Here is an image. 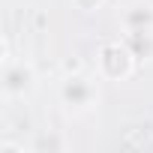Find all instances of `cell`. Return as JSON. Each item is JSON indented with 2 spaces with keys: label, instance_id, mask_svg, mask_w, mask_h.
<instances>
[{
  "label": "cell",
  "instance_id": "6da1fadb",
  "mask_svg": "<svg viewBox=\"0 0 153 153\" xmlns=\"http://www.w3.org/2000/svg\"><path fill=\"white\" fill-rule=\"evenodd\" d=\"M57 102L72 117L90 114L99 105V75H84V72L66 75L57 84Z\"/></svg>",
  "mask_w": 153,
  "mask_h": 153
},
{
  "label": "cell",
  "instance_id": "7a4b0ae2",
  "mask_svg": "<svg viewBox=\"0 0 153 153\" xmlns=\"http://www.w3.org/2000/svg\"><path fill=\"white\" fill-rule=\"evenodd\" d=\"M135 63H138V57L123 39L105 42L96 51V75H99V81H126V78H132Z\"/></svg>",
  "mask_w": 153,
  "mask_h": 153
},
{
  "label": "cell",
  "instance_id": "3957f363",
  "mask_svg": "<svg viewBox=\"0 0 153 153\" xmlns=\"http://www.w3.org/2000/svg\"><path fill=\"white\" fill-rule=\"evenodd\" d=\"M36 87V69L30 60H3V72H0V90H3L6 102L30 96Z\"/></svg>",
  "mask_w": 153,
  "mask_h": 153
},
{
  "label": "cell",
  "instance_id": "277c9868",
  "mask_svg": "<svg viewBox=\"0 0 153 153\" xmlns=\"http://www.w3.org/2000/svg\"><path fill=\"white\" fill-rule=\"evenodd\" d=\"M120 27H123V33L153 30V6H147V3L129 6V9H126V12L120 15Z\"/></svg>",
  "mask_w": 153,
  "mask_h": 153
},
{
  "label": "cell",
  "instance_id": "5b68a950",
  "mask_svg": "<svg viewBox=\"0 0 153 153\" xmlns=\"http://www.w3.org/2000/svg\"><path fill=\"white\" fill-rule=\"evenodd\" d=\"M123 42L135 51L138 60L153 57V30H138V33H123Z\"/></svg>",
  "mask_w": 153,
  "mask_h": 153
},
{
  "label": "cell",
  "instance_id": "8992f818",
  "mask_svg": "<svg viewBox=\"0 0 153 153\" xmlns=\"http://www.w3.org/2000/svg\"><path fill=\"white\" fill-rule=\"evenodd\" d=\"M72 6L78 12H99L105 6V0H72Z\"/></svg>",
  "mask_w": 153,
  "mask_h": 153
}]
</instances>
